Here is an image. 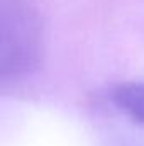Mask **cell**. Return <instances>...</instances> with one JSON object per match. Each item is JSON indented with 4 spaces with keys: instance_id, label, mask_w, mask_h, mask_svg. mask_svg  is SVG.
Wrapping results in <instances>:
<instances>
[{
    "instance_id": "obj_2",
    "label": "cell",
    "mask_w": 144,
    "mask_h": 146,
    "mask_svg": "<svg viewBox=\"0 0 144 146\" xmlns=\"http://www.w3.org/2000/svg\"><path fill=\"white\" fill-rule=\"evenodd\" d=\"M112 102L134 122L144 126V83L122 82L112 90Z\"/></svg>"
},
{
    "instance_id": "obj_1",
    "label": "cell",
    "mask_w": 144,
    "mask_h": 146,
    "mask_svg": "<svg viewBox=\"0 0 144 146\" xmlns=\"http://www.w3.org/2000/svg\"><path fill=\"white\" fill-rule=\"evenodd\" d=\"M2 78H19L34 70L42 49V26L32 0H0Z\"/></svg>"
}]
</instances>
